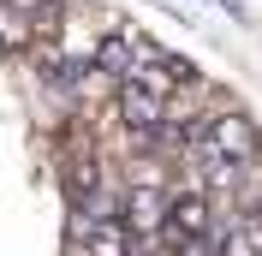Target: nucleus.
Segmentation results:
<instances>
[{"mask_svg":"<svg viewBox=\"0 0 262 256\" xmlns=\"http://www.w3.org/2000/svg\"><path fill=\"white\" fill-rule=\"evenodd\" d=\"M167 113H173V101L149 96V90H137V83L114 90V125L125 131L131 143H143V149H155V137H161V125H167Z\"/></svg>","mask_w":262,"mask_h":256,"instance_id":"nucleus-1","label":"nucleus"},{"mask_svg":"<svg viewBox=\"0 0 262 256\" xmlns=\"http://www.w3.org/2000/svg\"><path fill=\"white\" fill-rule=\"evenodd\" d=\"M30 42H42L36 36V18L24 6H12V0H0V54H24Z\"/></svg>","mask_w":262,"mask_h":256,"instance_id":"nucleus-5","label":"nucleus"},{"mask_svg":"<svg viewBox=\"0 0 262 256\" xmlns=\"http://www.w3.org/2000/svg\"><path fill=\"white\" fill-rule=\"evenodd\" d=\"M149 48H155L149 36H137V30H131V24H119V18H114V30L101 36V54H96V72H101V78H114L119 90H125V83H131V72H137V60H143Z\"/></svg>","mask_w":262,"mask_h":256,"instance_id":"nucleus-2","label":"nucleus"},{"mask_svg":"<svg viewBox=\"0 0 262 256\" xmlns=\"http://www.w3.org/2000/svg\"><path fill=\"white\" fill-rule=\"evenodd\" d=\"M72 250L78 256H137V239H131L125 221H101V226H90L83 239H72Z\"/></svg>","mask_w":262,"mask_h":256,"instance_id":"nucleus-4","label":"nucleus"},{"mask_svg":"<svg viewBox=\"0 0 262 256\" xmlns=\"http://www.w3.org/2000/svg\"><path fill=\"white\" fill-rule=\"evenodd\" d=\"M167 208H173V191H143V185H125V215L119 221L131 226V239L149 244L167 232Z\"/></svg>","mask_w":262,"mask_h":256,"instance_id":"nucleus-3","label":"nucleus"},{"mask_svg":"<svg viewBox=\"0 0 262 256\" xmlns=\"http://www.w3.org/2000/svg\"><path fill=\"white\" fill-rule=\"evenodd\" d=\"M221 12H232V18H245V0H214Z\"/></svg>","mask_w":262,"mask_h":256,"instance_id":"nucleus-6","label":"nucleus"}]
</instances>
